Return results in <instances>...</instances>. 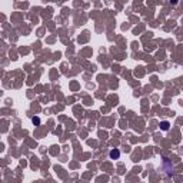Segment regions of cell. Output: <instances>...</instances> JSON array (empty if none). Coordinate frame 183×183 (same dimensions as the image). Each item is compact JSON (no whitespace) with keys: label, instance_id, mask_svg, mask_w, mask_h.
Returning <instances> with one entry per match:
<instances>
[{"label":"cell","instance_id":"6da1fadb","mask_svg":"<svg viewBox=\"0 0 183 183\" xmlns=\"http://www.w3.org/2000/svg\"><path fill=\"white\" fill-rule=\"evenodd\" d=\"M163 170L164 172H167L169 176L170 175H173V166H172V163H170L166 157H163Z\"/></svg>","mask_w":183,"mask_h":183},{"label":"cell","instance_id":"7a4b0ae2","mask_svg":"<svg viewBox=\"0 0 183 183\" xmlns=\"http://www.w3.org/2000/svg\"><path fill=\"white\" fill-rule=\"evenodd\" d=\"M109 156H110V159H119V156H120V152H119L118 149H112L110 153H109Z\"/></svg>","mask_w":183,"mask_h":183},{"label":"cell","instance_id":"3957f363","mask_svg":"<svg viewBox=\"0 0 183 183\" xmlns=\"http://www.w3.org/2000/svg\"><path fill=\"white\" fill-rule=\"evenodd\" d=\"M169 122H162V123H160V129H162V130H169Z\"/></svg>","mask_w":183,"mask_h":183},{"label":"cell","instance_id":"277c9868","mask_svg":"<svg viewBox=\"0 0 183 183\" xmlns=\"http://www.w3.org/2000/svg\"><path fill=\"white\" fill-rule=\"evenodd\" d=\"M33 122H34V123H40L39 118H33Z\"/></svg>","mask_w":183,"mask_h":183},{"label":"cell","instance_id":"5b68a950","mask_svg":"<svg viewBox=\"0 0 183 183\" xmlns=\"http://www.w3.org/2000/svg\"><path fill=\"white\" fill-rule=\"evenodd\" d=\"M170 3L172 4H177V0H170Z\"/></svg>","mask_w":183,"mask_h":183}]
</instances>
